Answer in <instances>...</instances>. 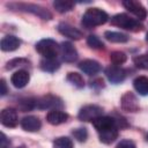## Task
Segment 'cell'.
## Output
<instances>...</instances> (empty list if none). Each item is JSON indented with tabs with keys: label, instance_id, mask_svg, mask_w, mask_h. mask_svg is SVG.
<instances>
[{
	"label": "cell",
	"instance_id": "1",
	"mask_svg": "<svg viewBox=\"0 0 148 148\" xmlns=\"http://www.w3.org/2000/svg\"><path fill=\"white\" fill-rule=\"evenodd\" d=\"M108 18H109V16L104 10H102L99 8H89L83 14L81 23L84 28L90 29V28L104 24L108 21Z\"/></svg>",
	"mask_w": 148,
	"mask_h": 148
},
{
	"label": "cell",
	"instance_id": "2",
	"mask_svg": "<svg viewBox=\"0 0 148 148\" xmlns=\"http://www.w3.org/2000/svg\"><path fill=\"white\" fill-rule=\"evenodd\" d=\"M111 24L130 30V31H140L142 30L143 25L141 24V22H139L135 18L130 17L126 14H117L114 16L111 17Z\"/></svg>",
	"mask_w": 148,
	"mask_h": 148
},
{
	"label": "cell",
	"instance_id": "3",
	"mask_svg": "<svg viewBox=\"0 0 148 148\" xmlns=\"http://www.w3.org/2000/svg\"><path fill=\"white\" fill-rule=\"evenodd\" d=\"M36 50L44 58L52 59V58H57L58 53L60 52V46L57 44L56 40L50 39V38H45V39L39 40L36 44Z\"/></svg>",
	"mask_w": 148,
	"mask_h": 148
},
{
	"label": "cell",
	"instance_id": "4",
	"mask_svg": "<svg viewBox=\"0 0 148 148\" xmlns=\"http://www.w3.org/2000/svg\"><path fill=\"white\" fill-rule=\"evenodd\" d=\"M101 116H103V109L94 104L83 106L79 112V119L82 121H94Z\"/></svg>",
	"mask_w": 148,
	"mask_h": 148
},
{
	"label": "cell",
	"instance_id": "5",
	"mask_svg": "<svg viewBox=\"0 0 148 148\" xmlns=\"http://www.w3.org/2000/svg\"><path fill=\"white\" fill-rule=\"evenodd\" d=\"M36 108L38 109H51V110H56L58 108L62 106L61 99L53 96V95H47V96H43L40 98H37L36 101Z\"/></svg>",
	"mask_w": 148,
	"mask_h": 148
},
{
	"label": "cell",
	"instance_id": "6",
	"mask_svg": "<svg viewBox=\"0 0 148 148\" xmlns=\"http://www.w3.org/2000/svg\"><path fill=\"white\" fill-rule=\"evenodd\" d=\"M105 75L110 82L120 83L126 77V71L124 68H121L120 66L112 65V66H109L105 68Z\"/></svg>",
	"mask_w": 148,
	"mask_h": 148
},
{
	"label": "cell",
	"instance_id": "7",
	"mask_svg": "<svg viewBox=\"0 0 148 148\" xmlns=\"http://www.w3.org/2000/svg\"><path fill=\"white\" fill-rule=\"evenodd\" d=\"M60 54L65 62H74L77 59V51L71 42H62L60 44Z\"/></svg>",
	"mask_w": 148,
	"mask_h": 148
},
{
	"label": "cell",
	"instance_id": "8",
	"mask_svg": "<svg viewBox=\"0 0 148 148\" xmlns=\"http://www.w3.org/2000/svg\"><path fill=\"white\" fill-rule=\"evenodd\" d=\"M120 104H121V109L127 112H136L139 110L138 99H136L135 95L131 91H127L121 96Z\"/></svg>",
	"mask_w": 148,
	"mask_h": 148
},
{
	"label": "cell",
	"instance_id": "9",
	"mask_svg": "<svg viewBox=\"0 0 148 148\" xmlns=\"http://www.w3.org/2000/svg\"><path fill=\"white\" fill-rule=\"evenodd\" d=\"M0 120H1V124L6 127H15L18 123L17 112L12 108L3 109L0 114Z\"/></svg>",
	"mask_w": 148,
	"mask_h": 148
},
{
	"label": "cell",
	"instance_id": "10",
	"mask_svg": "<svg viewBox=\"0 0 148 148\" xmlns=\"http://www.w3.org/2000/svg\"><path fill=\"white\" fill-rule=\"evenodd\" d=\"M123 6L127 10H130L132 14H134L136 17H139L141 20L146 18V16H147V10L138 1H134V0H125V1H123Z\"/></svg>",
	"mask_w": 148,
	"mask_h": 148
},
{
	"label": "cell",
	"instance_id": "11",
	"mask_svg": "<svg viewBox=\"0 0 148 148\" xmlns=\"http://www.w3.org/2000/svg\"><path fill=\"white\" fill-rule=\"evenodd\" d=\"M17 7L22 10H25V12H30V13H34L35 15L44 18V20H50L52 17L51 13L47 12L46 9H44L43 7L40 6H37V5H31V3H20L17 5Z\"/></svg>",
	"mask_w": 148,
	"mask_h": 148
},
{
	"label": "cell",
	"instance_id": "12",
	"mask_svg": "<svg viewBox=\"0 0 148 148\" xmlns=\"http://www.w3.org/2000/svg\"><path fill=\"white\" fill-rule=\"evenodd\" d=\"M21 126L24 131L28 132H37L42 127V123L38 117L35 116H27L21 120Z\"/></svg>",
	"mask_w": 148,
	"mask_h": 148
},
{
	"label": "cell",
	"instance_id": "13",
	"mask_svg": "<svg viewBox=\"0 0 148 148\" xmlns=\"http://www.w3.org/2000/svg\"><path fill=\"white\" fill-rule=\"evenodd\" d=\"M29 80H30V75L24 69H20L17 72H15L12 75V77H10V82L13 83V86L15 88H23V87H25L28 84Z\"/></svg>",
	"mask_w": 148,
	"mask_h": 148
},
{
	"label": "cell",
	"instance_id": "14",
	"mask_svg": "<svg viewBox=\"0 0 148 148\" xmlns=\"http://www.w3.org/2000/svg\"><path fill=\"white\" fill-rule=\"evenodd\" d=\"M58 30L61 35H64L65 37H68L71 39H80L82 37V32L68 23H60L58 25Z\"/></svg>",
	"mask_w": 148,
	"mask_h": 148
},
{
	"label": "cell",
	"instance_id": "15",
	"mask_svg": "<svg viewBox=\"0 0 148 148\" xmlns=\"http://www.w3.org/2000/svg\"><path fill=\"white\" fill-rule=\"evenodd\" d=\"M79 68L87 75H95L101 71V65L91 59H86L79 64Z\"/></svg>",
	"mask_w": 148,
	"mask_h": 148
},
{
	"label": "cell",
	"instance_id": "16",
	"mask_svg": "<svg viewBox=\"0 0 148 148\" xmlns=\"http://www.w3.org/2000/svg\"><path fill=\"white\" fill-rule=\"evenodd\" d=\"M68 119V114L61 110H51L47 112L46 114V120L51 124V125H60L62 123H65Z\"/></svg>",
	"mask_w": 148,
	"mask_h": 148
},
{
	"label": "cell",
	"instance_id": "17",
	"mask_svg": "<svg viewBox=\"0 0 148 148\" xmlns=\"http://www.w3.org/2000/svg\"><path fill=\"white\" fill-rule=\"evenodd\" d=\"M118 126L114 125V126H111V127H108L101 132H98L99 134V140L103 142V143H112L117 138H118Z\"/></svg>",
	"mask_w": 148,
	"mask_h": 148
},
{
	"label": "cell",
	"instance_id": "18",
	"mask_svg": "<svg viewBox=\"0 0 148 148\" xmlns=\"http://www.w3.org/2000/svg\"><path fill=\"white\" fill-rule=\"evenodd\" d=\"M21 42L17 37L12 36V35H7L1 39V50L5 52H9V51H15L18 46H20Z\"/></svg>",
	"mask_w": 148,
	"mask_h": 148
},
{
	"label": "cell",
	"instance_id": "19",
	"mask_svg": "<svg viewBox=\"0 0 148 148\" xmlns=\"http://www.w3.org/2000/svg\"><path fill=\"white\" fill-rule=\"evenodd\" d=\"M134 89L142 96L148 95V77L146 76H138L133 81Z\"/></svg>",
	"mask_w": 148,
	"mask_h": 148
},
{
	"label": "cell",
	"instance_id": "20",
	"mask_svg": "<svg viewBox=\"0 0 148 148\" xmlns=\"http://www.w3.org/2000/svg\"><path fill=\"white\" fill-rule=\"evenodd\" d=\"M60 67V64L59 61L57 60V58H52V59H47V58H44L42 61H40V68L44 71V72H56L58 68Z\"/></svg>",
	"mask_w": 148,
	"mask_h": 148
},
{
	"label": "cell",
	"instance_id": "21",
	"mask_svg": "<svg viewBox=\"0 0 148 148\" xmlns=\"http://www.w3.org/2000/svg\"><path fill=\"white\" fill-rule=\"evenodd\" d=\"M104 37L112 43H125L128 40V36L121 32H116V31H106L104 34Z\"/></svg>",
	"mask_w": 148,
	"mask_h": 148
},
{
	"label": "cell",
	"instance_id": "22",
	"mask_svg": "<svg viewBox=\"0 0 148 148\" xmlns=\"http://www.w3.org/2000/svg\"><path fill=\"white\" fill-rule=\"evenodd\" d=\"M53 7L59 13H66V12L72 10V8L74 7V2L68 1V0H56L53 2Z\"/></svg>",
	"mask_w": 148,
	"mask_h": 148
},
{
	"label": "cell",
	"instance_id": "23",
	"mask_svg": "<svg viewBox=\"0 0 148 148\" xmlns=\"http://www.w3.org/2000/svg\"><path fill=\"white\" fill-rule=\"evenodd\" d=\"M67 81L69 83H72L74 87L76 88H83L84 87V80L81 76V74L76 73V72H71L67 75Z\"/></svg>",
	"mask_w": 148,
	"mask_h": 148
},
{
	"label": "cell",
	"instance_id": "24",
	"mask_svg": "<svg viewBox=\"0 0 148 148\" xmlns=\"http://www.w3.org/2000/svg\"><path fill=\"white\" fill-rule=\"evenodd\" d=\"M53 148H74V145L68 136H60L53 141Z\"/></svg>",
	"mask_w": 148,
	"mask_h": 148
},
{
	"label": "cell",
	"instance_id": "25",
	"mask_svg": "<svg viewBox=\"0 0 148 148\" xmlns=\"http://www.w3.org/2000/svg\"><path fill=\"white\" fill-rule=\"evenodd\" d=\"M127 57L124 52H120V51H114L110 54V60L113 65L116 66H119V65H123L125 61H126Z\"/></svg>",
	"mask_w": 148,
	"mask_h": 148
},
{
	"label": "cell",
	"instance_id": "26",
	"mask_svg": "<svg viewBox=\"0 0 148 148\" xmlns=\"http://www.w3.org/2000/svg\"><path fill=\"white\" fill-rule=\"evenodd\" d=\"M87 44H88L90 47H92V49H97V50L104 49L103 42H102L97 36H95V35L88 36V38H87Z\"/></svg>",
	"mask_w": 148,
	"mask_h": 148
},
{
	"label": "cell",
	"instance_id": "27",
	"mask_svg": "<svg viewBox=\"0 0 148 148\" xmlns=\"http://www.w3.org/2000/svg\"><path fill=\"white\" fill-rule=\"evenodd\" d=\"M72 133H73L74 138H75L77 141H80V142H84V141L87 140V138H88V132H87V130L83 128V127L76 128V130H74Z\"/></svg>",
	"mask_w": 148,
	"mask_h": 148
},
{
	"label": "cell",
	"instance_id": "28",
	"mask_svg": "<svg viewBox=\"0 0 148 148\" xmlns=\"http://www.w3.org/2000/svg\"><path fill=\"white\" fill-rule=\"evenodd\" d=\"M134 64L136 67L148 71V56H139L134 58Z\"/></svg>",
	"mask_w": 148,
	"mask_h": 148
},
{
	"label": "cell",
	"instance_id": "29",
	"mask_svg": "<svg viewBox=\"0 0 148 148\" xmlns=\"http://www.w3.org/2000/svg\"><path fill=\"white\" fill-rule=\"evenodd\" d=\"M116 148H136V146H135V143H134L133 141L125 139V140H121V141L116 146Z\"/></svg>",
	"mask_w": 148,
	"mask_h": 148
},
{
	"label": "cell",
	"instance_id": "30",
	"mask_svg": "<svg viewBox=\"0 0 148 148\" xmlns=\"http://www.w3.org/2000/svg\"><path fill=\"white\" fill-rule=\"evenodd\" d=\"M24 62H25V61H24L23 59H14V60L8 61V64H7L6 68H7V69H12V68L16 67L17 65H21V64H24Z\"/></svg>",
	"mask_w": 148,
	"mask_h": 148
},
{
	"label": "cell",
	"instance_id": "31",
	"mask_svg": "<svg viewBox=\"0 0 148 148\" xmlns=\"http://www.w3.org/2000/svg\"><path fill=\"white\" fill-rule=\"evenodd\" d=\"M10 146V141L7 139V136L1 133V148H9Z\"/></svg>",
	"mask_w": 148,
	"mask_h": 148
},
{
	"label": "cell",
	"instance_id": "32",
	"mask_svg": "<svg viewBox=\"0 0 148 148\" xmlns=\"http://www.w3.org/2000/svg\"><path fill=\"white\" fill-rule=\"evenodd\" d=\"M7 94V87L5 80H1V96H5Z\"/></svg>",
	"mask_w": 148,
	"mask_h": 148
},
{
	"label": "cell",
	"instance_id": "33",
	"mask_svg": "<svg viewBox=\"0 0 148 148\" xmlns=\"http://www.w3.org/2000/svg\"><path fill=\"white\" fill-rule=\"evenodd\" d=\"M146 40L148 42V32H147V35H146Z\"/></svg>",
	"mask_w": 148,
	"mask_h": 148
},
{
	"label": "cell",
	"instance_id": "34",
	"mask_svg": "<svg viewBox=\"0 0 148 148\" xmlns=\"http://www.w3.org/2000/svg\"><path fill=\"white\" fill-rule=\"evenodd\" d=\"M146 139H147V141H148V134H147V135H146Z\"/></svg>",
	"mask_w": 148,
	"mask_h": 148
},
{
	"label": "cell",
	"instance_id": "35",
	"mask_svg": "<svg viewBox=\"0 0 148 148\" xmlns=\"http://www.w3.org/2000/svg\"><path fill=\"white\" fill-rule=\"evenodd\" d=\"M18 148H24V147H18Z\"/></svg>",
	"mask_w": 148,
	"mask_h": 148
}]
</instances>
